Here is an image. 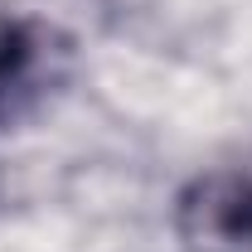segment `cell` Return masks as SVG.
I'll return each instance as SVG.
<instances>
[{
    "label": "cell",
    "instance_id": "1",
    "mask_svg": "<svg viewBox=\"0 0 252 252\" xmlns=\"http://www.w3.org/2000/svg\"><path fill=\"white\" fill-rule=\"evenodd\" d=\"M180 228L204 252L252 248V175L223 170L194 180L180 199Z\"/></svg>",
    "mask_w": 252,
    "mask_h": 252
},
{
    "label": "cell",
    "instance_id": "2",
    "mask_svg": "<svg viewBox=\"0 0 252 252\" xmlns=\"http://www.w3.org/2000/svg\"><path fill=\"white\" fill-rule=\"evenodd\" d=\"M34 54H39V39L30 34V25L10 20V25L0 30V102H5V97L30 78Z\"/></svg>",
    "mask_w": 252,
    "mask_h": 252
}]
</instances>
